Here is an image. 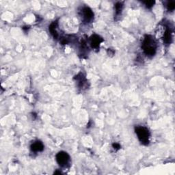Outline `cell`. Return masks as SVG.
<instances>
[{
	"label": "cell",
	"instance_id": "8",
	"mask_svg": "<svg viewBox=\"0 0 175 175\" xmlns=\"http://www.w3.org/2000/svg\"><path fill=\"white\" fill-rule=\"evenodd\" d=\"M163 42L167 45H169L172 43V31L169 28H167L166 29V32L163 36Z\"/></svg>",
	"mask_w": 175,
	"mask_h": 175
},
{
	"label": "cell",
	"instance_id": "6",
	"mask_svg": "<svg viewBox=\"0 0 175 175\" xmlns=\"http://www.w3.org/2000/svg\"><path fill=\"white\" fill-rule=\"evenodd\" d=\"M30 148H31V151L34 152V153L42 152L44 150V144L39 140H37V141H35L31 144Z\"/></svg>",
	"mask_w": 175,
	"mask_h": 175
},
{
	"label": "cell",
	"instance_id": "13",
	"mask_svg": "<svg viewBox=\"0 0 175 175\" xmlns=\"http://www.w3.org/2000/svg\"><path fill=\"white\" fill-rule=\"evenodd\" d=\"M143 3L146 6L147 8H152L154 6L155 2V1H145V2H143Z\"/></svg>",
	"mask_w": 175,
	"mask_h": 175
},
{
	"label": "cell",
	"instance_id": "5",
	"mask_svg": "<svg viewBox=\"0 0 175 175\" xmlns=\"http://www.w3.org/2000/svg\"><path fill=\"white\" fill-rule=\"evenodd\" d=\"M90 41L91 47L94 49H98L99 48L100 45L103 42V39L100 36L97 35V34H94V35L90 37Z\"/></svg>",
	"mask_w": 175,
	"mask_h": 175
},
{
	"label": "cell",
	"instance_id": "9",
	"mask_svg": "<svg viewBox=\"0 0 175 175\" xmlns=\"http://www.w3.org/2000/svg\"><path fill=\"white\" fill-rule=\"evenodd\" d=\"M57 27H58V22H57V21L53 22L49 27V32H50L51 34L55 39H58V38L59 36V34H58V32H57V30H56Z\"/></svg>",
	"mask_w": 175,
	"mask_h": 175
},
{
	"label": "cell",
	"instance_id": "4",
	"mask_svg": "<svg viewBox=\"0 0 175 175\" xmlns=\"http://www.w3.org/2000/svg\"><path fill=\"white\" fill-rule=\"evenodd\" d=\"M83 20L86 23H90L94 19V13L89 7H84L82 10Z\"/></svg>",
	"mask_w": 175,
	"mask_h": 175
},
{
	"label": "cell",
	"instance_id": "2",
	"mask_svg": "<svg viewBox=\"0 0 175 175\" xmlns=\"http://www.w3.org/2000/svg\"><path fill=\"white\" fill-rule=\"evenodd\" d=\"M135 131L136 135H138V138L144 145H147L149 143L150 138V131L148 129L144 127L138 126L135 128Z\"/></svg>",
	"mask_w": 175,
	"mask_h": 175
},
{
	"label": "cell",
	"instance_id": "3",
	"mask_svg": "<svg viewBox=\"0 0 175 175\" xmlns=\"http://www.w3.org/2000/svg\"><path fill=\"white\" fill-rule=\"evenodd\" d=\"M56 159L57 163L62 167H65L70 162V156L66 152L60 151L56 155Z\"/></svg>",
	"mask_w": 175,
	"mask_h": 175
},
{
	"label": "cell",
	"instance_id": "1",
	"mask_svg": "<svg viewBox=\"0 0 175 175\" xmlns=\"http://www.w3.org/2000/svg\"><path fill=\"white\" fill-rule=\"evenodd\" d=\"M144 53L148 56H153L156 53L157 45L153 38L151 35H146L144 38L142 44Z\"/></svg>",
	"mask_w": 175,
	"mask_h": 175
},
{
	"label": "cell",
	"instance_id": "14",
	"mask_svg": "<svg viewBox=\"0 0 175 175\" xmlns=\"http://www.w3.org/2000/svg\"><path fill=\"white\" fill-rule=\"evenodd\" d=\"M112 146H113V148H114L115 150H116V151H118V150H119L120 148V144H119V143H114L113 144H112Z\"/></svg>",
	"mask_w": 175,
	"mask_h": 175
},
{
	"label": "cell",
	"instance_id": "7",
	"mask_svg": "<svg viewBox=\"0 0 175 175\" xmlns=\"http://www.w3.org/2000/svg\"><path fill=\"white\" fill-rule=\"evenodd\" d=\"M75 79L76 82H77L78 86L80 88H83L86 87L87 86V80L86 77H84L82 73H79L77 75L75 76Z\"/></svg>",
	"mask_w": 175,
	"mask_h": 175
},
{
	"label": "cell",
	"instance_id": "11",
	"mask_svg": "<svg viewBox=\"0 0 175 175\" xmlns=\"http://www.w3.org/2000/svg\"><path fill=\"white\" fill-rule=\"evenodd\" d=\"M123 3L121 2H118L115 4V10H116V15H119L120 14L122 10H123Z\"/></svg>",
	"mask_w": 175,
	"mask_h": 175
},
{
	"label": "cell",
	"instance_id": "12",
	"mask_svg": "<svg viewBox=\"0 0 175 175\" xmlns=\"http://www.w3.org/2000/svg\"><path fill=\"white\" fill-rule=\"evenodd\" d=\"M167 8L169 11H173L175 9V2L173 1L168 2L167 4Z\"/></svg>",
	"mask_w": 175,
	"mask_h": 175
},
{
	"label": "cell",
	"instance_id": "10",
	"mask_svg": "<svg viewBox=\"0 0 175 175\" xmlns=\"http://www.w3.org/2000/svg\"><path fill=\"white\" fill-rule=\"evenodd\" d=\"M167 27L166 25H159L157 29H156V37L157 39H160V38H162L163 34H164L166 29Z\"/></svg>",
	"mask_w": 175,
	"mask_h": 175
}]
</instances>
